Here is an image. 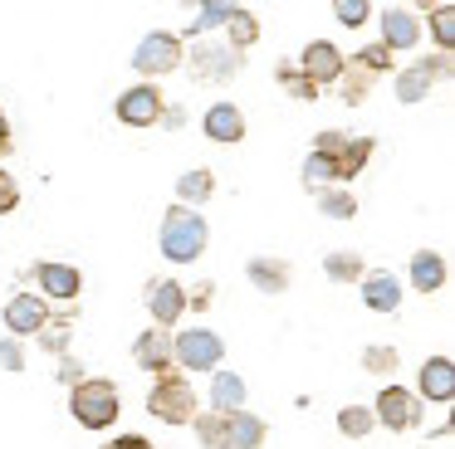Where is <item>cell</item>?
Segmentation results:
<instances>
[{
	"label": "cell",
	"instance_id": "cell-1",
	"mask_svg": "<svg viewBox=\"0 0 455 449\" xmlns=\"http://www.w3.org/2000/svg\"><path fill=\"white\" fill-rule=\"evenodd\" d=\"M157 244L172 264H196L211 244V224L201 220V210H191V205H172L167 220H162Z\"/></svg>",
	"mask_w": 455,
	"mask_h": 449
},
{
	"label": "cell",
	"instance_id": "cell-2",
	"mask_svg": "<svg viewBox=\"0 0 455 449\" xmlns=\"http://www.w3.org/2000/svg\"><path fill=\"white\" fill-rule=\"evenodd\" d=\"M69 415L79 420L84 429H108L113 420L123 415V396H118V386H113V381H103V376H84V381H74V386H69Z\"/></svg>",
	"mask_w": 455,
	"mask_h": 449
},
{
	"label": "cell",
	"instance_id": "cell-3",
	"mask_svg": "<svg viewBox=\"0 0 455 449\" xmlns=\"http://www.w3.org/2000/svg\"><path fill=\"white\" fill-rule=\"evenodd\" d=\"M148 415H157L162 425H191V415H196V386L177 366L162 371L157 386L148 390Z\"/></svg>",
	"mask_w": 455,
	"mask_h": 449
},
{
	"label": "cell",
	"instance_id": "cell-4",
	"mask_svg": "<svg viewBox=\"0 0 455 449\" xmlns=\"http://www.w3.org/2000/svg\"><path fill=\"white\" fill-rule=\"evenodd\" d=\"M220 357H226L220 332H211V327L172 332V361H177V371H216Z\"/></svg>",
	"mask_w": 455,
	"mask_h": 449
},
{
	"label": "cell",
	"instance_id": "cell-5",
	"mask_svg": "<svg viewBox=\"0 0 455 449\" xmlns=\"http://www.w3.org/2000/svg\"><path fill=\"white\" fill-rule=\"evenodd\" d=\"M451 64L455 59L445 54H431V59H421V64H406L402 74L392 78V88H396V103H426V93H431L441 78H451Z\"/></svg>",
	"mask_w": 455,
	"mask_h": 449
},
{
	"label": "cell",
	"instance_id": "cell-6",
	"mask_svg": "<svg viewBox=\"0 0 455 449\" xmlns=\"http://www.w3.org/2000/svg\"><path fill=\"white\" fill-rule=\"evenodd\" d=\"M181 39L167 35V29H152V35L138 39V49H132V68H138L142 78H162L172 74V68H181Z\"/></svg>",
	"mask_w": 455,
	"mask_h": 449
},
{
	"label": "cell",
	"instance_id": "cell-7",
	"mask_svg": "<svg viewBox=\"0 0 455 449\" xmlns=\"http://www.w3.org/2000/svg\"><path fill=\"white\" fill-rule=\"evenodd\" d=\"M181 64H187L201 83H226V78H235L240 68H245V54L230 49V44H196L191 59H181Z\"/></svg>",
	"mask_w": 455,
	"mask_h": 449
},
{
	"label": "cell",
	"instance_id": "cell-8",
	"mask_svg": "<svg viewBox=\"0 0 455 449\" xmlns=\"http://www.w3.org/2000/svg\"><path fill=\"white\" fill-rule=\"evenodd\" d=\"M372 420H377V425H387L392 435L416 429V420H421V400H416L406 386H382V390H377V400H372Z\"/></svg>",
	"mask_w": 455,
	"mask_h": 449
},
{
	"label": "cell",
	"instance_id": "cell-9",
	"mask_svg": "<svg viewBox=\"0 0 455 449\" xmlns=\"http://www.w3.org/2000/svg\"><path fill=\"white\" fill-rule=\"evenodd\" d=\"M162 107H167V98L157 93V83H132L128 93H118L113 113L128 127H152V122H162Z\"/></svg>",
	"mask_w": 455,
	"mask_h": 449
},
{
	"label": "cell",
	"instance_id": "cell-10",
	"mask_svg": "<svg viewBox=\"0 0 455 449\" xmlns=\"http://www.w3.org/2000/svg\"><path fill=\"white\" fill-rule=\"evenodd\" d=\"M142 303H148V312H152V327L172 332V322L187 312V288H181L177 279H152L148 288H142Z\"/></svg>",
	"mask_w": 455,
	"mask_h": 449
},
{
	"label": "cell",
	"instance_id": "cell-11",
	"mask_svg": "<svg viewBox=\"0 0 455 449\" xmlns=\"http://www.w3.org/2000/svg\"><path fill=\"white\" fill-rule=\"evenodd\" d=\"M343 59L347 54L333 44V39H314V44H304V54H299L294 64H299V74H304V78H314V83L323 88V83H333V78L343 74Z\"/></svg>",
	"mask_w": 455,
	"mask_h": 449
},
{
	"label": "cell",
	"instance_id": "cell-12",
	"mask_svg": "<svg viewBox=\"0 0 455 449\" xmlns=\"http://www.w3.org/2000/svg\"><path fill=\"white\" fill-rule=\"evenodd\" d=\"M35 279H40V293H44V298H54V303H74L84 293V273L74 269V264H64V259L35 264Z\"/></svg>",
	"mask_w": 455,
	"mask_h": 449
},
{
	"label": "cell",
	"instance_id": "cell-13",
	"mask_svg": "<svg viewBox=\"0 0 455 449\" xmlns=\"http://www.w3.org/2000/svg\"><path fill=\"white\" fill-rule=\"evenodd\" d=\"M416 400H435V406H451V400H455V361L451 357H426L421 361Z\"/></svg>",
	"mask_w": 455,
	"mask_h": 449
},
{
	"label": "cell",
	"instance_id": "cell-14",
	"mask_svg": "<svg viewBox=\"0 0 455 449\" xmlns=\"http://www.w3.org/2000/svg\"><path fill=\"white\" fill-rule=\"evenodd\" d=\"M201 132L216 146H235V142H245V113L235 103H211L201 113Z\"/></svg>",
	"mask_w": 455,
	"mask_h": 449
},
{
	"label": "cell",
	"instance_id": "cell-15",
	"mask_svg": "<svg viewBox=\"0 0 455 449\" xmlns=\"http://www.w3.org/2000/svg\"><path fill=\"white\" fill-rule=\"evenodd\" d=\"M377 25H382V44L392 49V54L421 44V20H416V10H406V5H387Z\"/></svg>",
	"mask_w": 455,
	"mask_h": 449
},
{
	"label": "cell",
	"instance_id": "cell-16",
	"mask_svg": "<svg viewBox=\"0 0 455 449\" xmlns=\"http://www.w3.org/2000/svg\"><path fill=\"white\" fill-rule=\"evenodd\" d=\"M44 318H50V303H44L40 293H15V298L5 303V332H11V337H35Z\"/></svg>",
	"mask_w": 455,
	"mask_h": 449
},
{
	"label": "cell",
	"instance_id": "cell-17",
	"mask_svg": "<svg viewBox=\"0 0 455 449\" xmlns=\"http://www.w3.org/2000/svg\"><path fill=\"white\" fill-rule=\"evenodd\" d=\"M245 279L255 283L265 298H279V293H289V283H294V269H289V259L255 254V259H245Z\"/></svg>",
	"mask_w": 455,
	"mask_h": 449
},
{
	"label": "cell",
	"instance_id": "cell-18",
	"mask_svg": "<svg viewBox=\"0 0 455 449\" xmlns=\"http://www.w3.org/2000/svg\"><path fill=\"white\" fill-rule=\"evenodd\" d=\"M132 361H138L142 371H152V376L172 371L177 366V361H172V332L167 327H148L138 342H132Z\"/></svg>",
	"mask_w": 455,
	"mask_h": 449
},
{
	"label": "cell",
	"instance_id": "cell-19",
	"mask_svg": "<svg viewBox=\"0 0 455 449\" xmlns=\"http://www.w3.org/2000/svg\"><path fill=\"white\" fill-rule=\"evenodd\" d=\"M357 288H363V303L372 312H396L402 308V283H396L387 269H367L363 279H357Z\"/></svg>",
	"mask_w": 455,
	"mask_h": 449
},
{
	"label": "cell",
	"instance_id": "cell-20",
	"mask_svg": "<svg viewBox=\"0 0 455 449\" xmlns=\"http://www.w3.org/2000/svg\"><path fill=\"white\" fill-rule=\"evenodd\" d=\"M411 288L431 298L435 288H445V259L435 249H416L411 254Z\"/></svg>",
	"mask_w": 455,
	"mask_h": 449
},
{
	"label": "cell",
	"instance_id": "cell-21",
	"mask_svg": "<svg viewBox=\"0 0 455 449\" xmlns=\"http://www.w3.org/2000/svg\"><path fill=\"white\" fill-rule=\"evenodd\" d=\"M377 152V137H347L343 146L333 152V166H338V181H353L357 171H363L367 161H372Z\"/></svg>",
	"mask_w": 455,
	"mask_h": 449
},
{
	"label": "cell",
	"instance_id": "cell-22",
	"mask_svg": "<svg viewBox=\"0 0 455 449\" xmlns=\"http://www.w3.org/2000/svg\"><path fill=\"white\" fill-rule=\"evenodd\" d=\"M211 410H220V415H230V410H245V376L216 366V376H211Z\"/></svg>",
	"mask_w": 455,
	"mask_h": 449
},
{
	"label": "cell",
	"instance_id": "cell-23",
	"mask_svg": "<svg viewBox=\"0 0 455 449\" xmlns=\"http://www.w3.org/2000/svg\"><path fill=\"white\" fill-rule=\"evenodd\" d=\"M226 425H230V449H259L269 439V425L250 410H230Z\"/></svg>",
	"mask_w": 455,
	"mask_h": 449
},
{
	"label": "cell",
	"instance_id": "cell-24",
	"mask_svg": "<svg viewBox=\"0 0 455 449\" xmlns=\"http://www.w3.org/2000/svg\"><path fill=\"white\" fill-rule=\"evenodd\" d=\"M372 83H377V78L367 74V68H357L353 59H343V74L333 78L338 98H343V103H353V107H357V103H367V98H372Z\"/></svg>",
	"mask_w": 455,
	"mask_h": 449
},
{
	"label": "cell",
	"instance_id": "cell-25",
	"mask_svg": "<svg viewBox=\"0 0 455 449\" xmlns=\"http://www.w3.org/2000/svg\"><path fill=\"white\" fill-rule=\"evenodd\" d=\"M216 195V176L206 171V166H196V171H187L177 181V205H191V210H201V205Z\"/></svg>",
	"mask_w": 455,
	"mask_h": 449
},
{
	"label": "cell",
	"instance_id": "cell-26",
	"mask_svg": "<svg viewBox=\"0 0 455 449\" xmlns=\"http://www.w3.org/2000/svg\"><path fill=\"white\" fill-rule=\"evenodd\" d=\"M226 44H230V49H240V54L259 44V20L250 15L245 5H235V10H230V20H226Z\"/></svg>",
	"mask_w": 455,
	"mask_h": 449
},
{
	"label": "cell",
	"instance_id": "cell-27",
	"mask_svg": "<svg viewBox=\"0 0 455 449\" xmlns=\"http://www.w3.org/2000/svg\"><path fill=\"white\" fill-rule=\"evenodd\" d=\"M69 332H74V308H64L60 318H44L35 337H40V347H44V351L64 357V351H69Z\"/></svg>",
	"mask_w": 455,
	"mask_h": 449
},
{
	"label": "cell",
	"instance_id": "cell-28",
	"mask_svg": "<svg viewBox=\"0 0 455 449\" xmlns=\"http://www.w3.org/2000/svg\"><path fill=\"white\" fill-rule=\"evenodd\" d=\"M323 273H328L333 283H357V279L367 273V264H363V254H353V249H333V254L323 259Z\"/></svg>",
	"mask_w": 455,
	"mask_h": 449
},
{
	"label": "cell",
	"instance_id": "cell-29",
	"mask_svg": "<svg viewBox=\"0 0 455 449\" xmlns=\"http://www.w3.org/2000/svg\"><path fill=\"white\" fill-rule=\"evenodd\" d=\"M191 425H196V439L206 449H230V425L220 410H211V415H191Z\"/></svg>",
	"mask_w": 455,
	"mask_h": 449
},
{
	"label": "cell",
	"instance_id": "cell-30",
	"mask_svg": "<svg viewBox=\"0 0 455 449\" xmlns=\"http://www.w3.org/2000/svg\"><path fill=\"white\" fill-rule=\"evenodd\" d=\"M275 78H279V88H284L289 98H299V103H318V83L299 74V64H279Z\"/></svg>",
	"mask_w": 455,
	"mask_h": 449
},
{
	"label": "cell",
	"instance_id": "cell-31",
	"mask_svg": "<svg viewBox=\"0 0 455 449\" xmlns=\"http://www.w3.org/2000/svg\"><path fill=\"white\" fill-rule=\"evenodd\" d=\"M372 429H377V420H372V410H367V406H343V410H338V435L367 439Z\"/></svg>",
	"mask_w": 455,
	"mask_h": 449
},
{
	"label": "cell",
	"instance_id": "cell-32",
	"mask_svg": "<svg viewBox=\"0 0 455 449\" xmlns=\"http://www.w3.org/2000/svg\"><path fill=\"white\" fill-rule=\"evenodd\" d=\"M338 181V166H333V156H323V152H308L304 156V185L308 191H323V185H333Z\"/></svg>",
	"mask_w": 455,
	"mask_h": 449
},
{
	"label": "cell",
	"instance_id": "cell-33",
	"mask_svg": "<svg viewBox=\"0 0 455 449\" xmlns=\"http://www.w3.org/2000/svg\"><path fill=\"white\" fill-rule=\"evenodd\" d=\"M318 210L333 215V220H353V215H357V195L353 191H338V185H323V191H318Z\"/></svg>",
	"mask_w": 455,
	"mask_h": 449
},
{
	"label": "cell",
	"instance_id": "cell-34",
	"mask_svg": "<svg viewBox=\"0 0 455 449\" xmlns=\"http://www.w3.org/2000/svg\"><path fill=\"white\" fill-rule=\"evenodd\" d=\"M396 366H402L396 347H387V342H372V347H363V371H367V376H392Z\"/></svg>",
	"mask_w": 455,
	"mask_h": 449
},
{
	"label": "cell",
	"instance_id": "cell-35",
	"mask_svg": "<svg viewBox=\"0 0 455 449\" xmlns=\"http://www.w3.org/2000/svg\"><path fill=\"white\" fill-rule=\"evenodd\" d=\"M230 10H235V0H201V10H196V25H191L187 35L196 39V35H206V29L226 25V20H230Z\"/></svg>",
	"mask_w": 455,
	"mask_h": 449
},
{
	"label": "cell",
	"instance_id": "cell-36",
	"mask_svg": "<svg viewBox=\"0 0 455 449\" xmlns=\"http://www.w3.org/2000/svg\"><path fill=\"white\" fill-rule=\"evenodd\" d=\"M426 15H431V35H435V44H441L445 54H451V44H455V5H451V0H441V5H431Z\"/></svg>",
	"mask_w": 455,
	"mask_h": 449
},
{
	"label": "cell",
	"instance_id": "cell-37",
	"mask_svg": "<svg viewBox=\"0 0 455 449\" xmlns=\"http://www.w3.org/2000/svg\"><path fill=\"white\" fill-rule=\"evenodd\" d=\"M333 20L343 29H363L372 20V0H333Z\"/></svg>",
	"mask_w": 455,
	"mask_h": 449
},
{
	"label": "cell",
	"instance_id": "cell-38",
	"mask_svg": "<svg viewBox=\"0 0 455 449\" xmlns=\"http://www.w3.org/2000/svg\"><path fill=\"white\" fill-rule=\"evenodd\" d=\"M353 64H357V68H367V74H372V78H382L387 68H392V49H387L382 39H377V44L357 49V54H353Z\"/></svg>",
	"mask_w": 455,
	"mask_h": 449
},
{
	"label": "cell",
	"instance_id": "cell-39",
	"mask_svg": "<svg viewBox=\"0 0 455 449\" xmlns=\"http://www.w3.org/2000/svg\"><path fill=\"white\" fill-rule=\"evenodd\" d=\"M15 205H20V181H15L5 166H0V215H11Z\"/></svg>",
	"mask_w": 455,
	"mask_h": 449
},
{
	"label": "cell",
	"instance_id": "cell-40",
	"mask_svg": "<svg viewBox=\"0 0 455 449\" xmlns=\"http://www.w3.org/2000/svg\"><path fill=\"white\" fill-rule=\"evenodd\" d=\"M0 366H5V371H25V347H20V337H0Z\"/></svg>",
	"mask_w": 455,
	"mask_h": 449
},
{
	"label": "cell",
	"instance_id": "cell-41",
	"mask_svg": "<svg viewBox=\"0 0 455 449\" xmlns=\"http://www.w3.org/2000/svg\"><path fill=\"white\" fill-rule=\"evenodd\" d=\"M211 293H216V283H196V288H187V308H196V312H206L211 308V303H216V298H211Z\"/></svg>",
	"mask_w": 455,
	"mask_h": 449
},
{
	"label": "cell",
	"instance_id": "cell-42",
	"mask_svg": "<svg viewBox=\"0 0 455 449\" xmlns=\"http://www.w3.org/2000/svg\"><path fill=\"white\" fill-rule=\"evenodd\" d=\"M343 142H347V137L338 132V127H328V132H318V137H314V152L333 156V152H338V146H343Z\"/></svg>",
	"mask_w": 455,
	"mask_h": 449
},
{
	"label": "cell",
	"instance_id": "cell-43",
	"mask_svg": "<svg viewBox=\"0 0 455 449\" xmlns=\"http://www.w3.org/2000/svg\"><path fill=\"white\" fill-rule=\"evenodd\" d=\"M103 449H157V445H152L148 435H118V439H108Z\"/></svg>",
	"mask_w": 455,
	"mask_h": 449
},
{
	"label": "cell",
	"instance_id": "cell-44",
	"mask_svg": "<svg viewBox=\"0 0 455 449\" xmlns=\"http://www.w3.org/2000/svg\"><path fill=\"white\" fill-rule=\"evenodd\" d=\"M60 381H64V386H74V381H84V366L69 357V351L60 357Z\"/></svg>",
	"mask_w": 455,
	"mask_h": 449
},
{
	"label": "cell",
	"instance_id": "cell-45",
	"mask_svg": "<svg viewBox=\"0 0 455 449\" xmlns=\"http://www.w3.org/2000/svg\"><path fill=\"white\" fill-rule=\"evenodd\" d=\"M162 122H167V127H181V122H187V113H181V107H162Z\"/></svg>",
	"mask_w": 455,
	"mask_h": 449
},
{
	"label": "cell",
	"instance_id": "cell-46",
	"mask_svg": "<svg viewBox=\"0 0 455 449\" xmlns=\"http://www.w3.org/2000/svg\"><path fill=\"white\" fill-rule=\"evenodd\" d=\"M11 122H5V113H0V156H5V152H11Z\"/></svg>",
	"mask_w": 455,
	"mask_h": 449
},
{
	"label": "cell",
	"instance_id": "cell-47",
	"mask_svg": "<svg viewBox=\"0 0 455 449\" xmlns=\"http://www.w3.org/2000/svg\"><path fill=\"white\" fill-rule=\"evenodd\" d=\"M406 5H416V10H431V5H441V0H406Z\"/></svg>",
	"mask_w": 455,
	"mask_h": 449
},
{
	"label": "cell",
	"instance_id": "cell-48",
	"mask_svg": "<svg viewBox=\"0 0 455 449\" xmlns=\"http://www.w3.org/2000/svg\"><path fill=\"white\" fill-rule=\"evenodd\" d=\"M181 5H201V0H181Z\"/></svg>",
	"mask_w": 455,
	"mask_h": 449
}]
</instances>
